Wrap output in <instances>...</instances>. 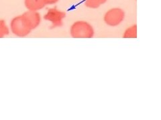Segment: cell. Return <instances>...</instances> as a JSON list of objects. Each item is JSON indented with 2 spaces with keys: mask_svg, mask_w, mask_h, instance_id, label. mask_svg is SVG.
I'll return each mask as SVG.
<instances>
[{
  "mask_svg": "<svg viewBox=\"0 0 161 120\" xmlns=\"http://www.w3.org/2000/svg\"><path fill=\"white\" fill-rule=\"evenodd\" d=\"M70 32L74 38H92L94 35L93 27L84 21L75 22L70 28Z\"/></svg>",
  "mask_w": 161,
  "mask_h": 120,
  "instance_id": "6da1fadb",
  "label": "cell"
},
{
  "mask_svg": "<svg viewBox=\"0 0 161 120\" xmlns=\"http://www.w3.org/2000/svg\"><path fill=\"white\" fill-rule=\"evenodd\" d=\"M12 33L18 37H25L32 31L24 17L19 16L14 18L10 24Z\"/></svg>",
  "mask_w": 161,
  "mask_h": 120,
  "instance_id": "7a4b0ae2",
  "label": "cell"
},
{
  "mask_svg": "<svg viewBox=\"0 0 161 120\" xmlns=\"http://www.w3.org/2000/svg\"><path fill=\"white\" fill-rule=\"evenodd\" d=\"M125 17V13L122 9L114 8L105 13L104 21L109 26H117L122 22Z\"/></svg>",
  "mask_w": 161,
  "mask_h": 120,
  "instance_id": "3957f363",
  "label": "cell"
},
{
  "mask_svg": "<svg viewBox=\"0 0 161 120\" xmlns=\"http://www.w3.org/2000/svg\"><path fill=\"white\" fill-rule=\"evenodd\" d=\"M66 17V13L60 11L57 8L49 9L44 15V19L52 23V28L63 26V19Z\"/></svg>",
  "mask_w": 161,
  "mask_h": 120,
  "instance_id": "277c9868",
  "label": "cell"
},
{
  "mask_svg": "<svg viewBox=\"0 0 161 120\" xmlns=\"http://www.w3.org/2000/svg\"><path fill=\"white\" fill-rule=\"evenodd\" d=\"M22 16L26 20L28 26L32 30L36 28L40 23V14L35 11H30L28 10V12H25L22 14Z\"/></svg>",
  "mask_w": 161,
  "mask_h": 120,
  "instance_id": "5b68a950",
  "label": "cell"
},
{
  "mask_svg": "<svg viewBox=\"0 0 161 120\" xmlns=\"http://www.w3.org/2000/svg\"><path fill=\"white\" fill-rule=\"evenodd\" d=\"M24 3L28 10L35 12L42 9L47 5L45 0H25Z\"/></svg>",
  "mask_w": 161,
  "mask_h": 120,
  "instance_id": "8992f818",
  "label": "cell"
},
{
  "mask_svg": "<svg viewBox=\"0 0 161 120\" xmlns=\"http://www.w3.org/2000/svg\"><path fill=\"white\" fill-rule=\"evenodd\" d=\"M106 2L107 0H85V4L87 8L96 9Z\"/></svg>",
  "mask_w": 161,
  "mask_h": 120,
  "instance_id": "52a82bcc",
  "label": "cell"
},
{
  "mask_svg": "<svg viewBox=\"0 0 161 120\" xmlns=\"http://www.w3.org/2000/svg\"><path fill=\"white\" fill-rule=\"evenodd\" d=\"M124 38H136L137 37V26H132L128 28L124 34Z\"/></svg>",
  "mask_w": 161,
  "mask_h": 120,
  "instance_id": "ba28073f",
  "label": "cell"
},
{
  "mask_svg": "<svg viewBox=\"0 0 161 120\" xmlns=\"http://www.w3.org/2000/svg\"><path fill=\"white\" fill-rule=\"evenodd\" d=\"M9 34V29L6 26L4 20L0 19V38H3L5 36Z\"/></svg>",
  "mask_w": 161,
  "mask_h": 120,
  "instance_id": "9c48e42d",
  "label": "cell"
},
{
  "mask_svg": "<svg viewBox=\"0 0 161 120\" xmlns=\"http://www.w3.org/2000/svg\"><path fill=\"white\" fill-rule=\"evenodd\" d=\"M45 2H46L47 5H51V4L56 3L57 2H58V0H45Z\"/></svg>",
  "mask_w": 161,
  "mask_h": 120,
  "instance_id": "30bf717a",
  "label": "cell"
}]
</instances>
